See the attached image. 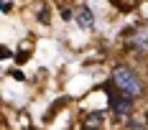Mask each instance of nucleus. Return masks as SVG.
I'll use <instances>...</instances> for the list:
<instances>
[{
  "label": "nucleus",
  "mask_w": 148,
  "mask_h": 130,
  "mask_svg": "<svg viewBox=\"0 0 148 130\" xmlns=\"http://www.w3.org/2000/svg\"><path fill=\"white\" fill-rule=\"evenodd\" d=\"M74 18H77L79 28H84V31H92V28H95V18H92V10H89L87 5H79Z\"/></svg>",
  "instance_id": "7ed1b4c3"
},
{
  "label": "nucleus",
  "mask_w": 148,
  "mask_h": 130,
  "mask_svg": "<svg viewBox=\"0 0 148 130\" xmlns=\"http://www.w3.org/2000/svg\"><path fill=\"white\" fill-rule=\"evenodd\" d=\"M61 15H64L66 21H69V18H72V10H69V8H61Z\"/></svg>",
  "instance_id": "423d86ee"
},
{
  "label": "nucleus",
  "mask_w": 148,
  "mask_h": 130,
  "mask_svg": "<svg viewBox=\"0 0 148 130\" xmlns=\"http://www.w3.org/2000/svg\"><path fill=\"white\" fill-rule=\"evenodd\" d=\"M110 107H112V112L115 115H130L133 112V97L130 94H115V92H110Z\"/></svg>",
  "instance_id": "f03ea898"
},
{
  "label": "nucleus",
  "mask_w": 148,
  "mask_h": 130,
  "mask_svg": "<svg viewBox=\"0 0 148 130\" xmlns=\"http://www.w3.org/2000/svg\"><path fill=\"white\" fill-rule=\"evenodd\" d=\"M112 82L120 87V92H125V94H130V97H138V94L143 92L140 77H138L133 69H128V66H115V69H112Z\"/></svg>",
  "instance_id": "f257e3e1"
},
{
  "label": "nucleus",
  "mask_w": 148,
  "mask_h": 130,
  "mask_svg": "<svg viewBox=\"0 0 148 130\" xmlns=\"http://www.w3.org/2000/svg\"><path fill=\"white\" fill-rule=\"evenodd\" d=\"M133 46L140 51H148V28H140L133 33Z\"/></svg>",
  "instance_id": "20e7f679"
},
{
  "label": "nucleus",
  "mask_w": 148,
  "mask_h": 130,
  "mask_svg": "<svg viewBox=\"0 0 148 130\" xmlns=\"http://www.w3.org/2000/svg\"><path fill=\"white\" fill-rule=\"evenodd\" d=\"M84 125H102V115H89L84 120Z\"/></svg>",
  "instance_id": "39448f33"
}]
</instances>
